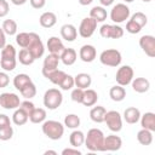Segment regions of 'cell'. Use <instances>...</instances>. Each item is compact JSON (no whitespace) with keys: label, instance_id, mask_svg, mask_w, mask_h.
<instances>
[{"label":"cell","instance_id":"1","mask_svg":"<svg viewBox=\"0 0 155 155\" xmlns=\"http://www.w3.org/2000/svg\"><path fill=\"white\" fill-rule=\"evenodd\" d=\"M104 133L99 128L88 130L85 136V145L90 151H104Z\"/></svg>","mask_w":155,"mask_h":155},{"label":"cell","instance_id":"2","mask_svg":"<svg viewBox=\"0 0 155 155\" xmlns=\"http://www.w3.org/2000/svg\"><path fill=\"white\" fill-rule=\"evenodd\" d=\"M41 128H42V133L52 140L61 139L64 133V125H62L59 121L56 120H45L42 122Z\"/></svg>","mask_w":155,"mask_h":155},{"label":"cell","instance_id":"3","mask_svg":"<svg viewBox=\"0 0 155 155\" xmlns=\"http://www.w3.org/2000/svg\"><path fill=\"white\" fill-rule=\"evenodd\" d=\"M62 102H63V94L58 88H48L44 94V105L50 110H54L59 108Z\"/></svg>","mask_w":155,"mask_h":155},{"label":"cell","instance_id":"4","mask_svg":"<svg viewBox=\"0 0 155 155\" xmlns=\"http://www.w3.org/2000/svg\"><path fill=\"white\" fill-rule=\"evenodd\" d=\"M99 61L103 65L107 67H119L122 61V56L120 51L115 48H108L99 54Z\"/></svg>","mask_w":155,"mask_h":155},{"label":"cell","instance_id":"5","mask_svg":"<svg viewBox=\"0 0 155 155\" xmlns=\"http://www.w3.org/2000/svg\"><path fill=\"white\" fill-rule=\"evenodd\" d=\"M131 16V11L130 7L126 4H116L113 6L111 11H110V19L114 23H122L126 22Z\"/></svg>","mask_w":155,"mask_h":155},{"label":"cell","instance_id":"6","mask_svg":"<svg viewBox=\"0 0 155 155\" xmlns=\"http://www.w3.org/2000/svg\"><path fill=\"white\" fill-rule=\"evenodd\" d=\"M29 35H30V40H29V44L25 48L33 54V57L35 59L41 58L44 56V52H45V46L41 41V38L36 33H29Z\"/></svg>","mask_w":155,"mask_h":155},{"label":"cell","instance_id":"7","mask_svg":"<svg viewBox=\"0 0 155 155\" xmlns=\"http://www.w3.org/2000/svg\"><path fill=\"white\" fill-rule=\"evenodd\" d=\"M104 122L113 132H120L122 128V116L116 110H109L104 115Z\"/></svg>","mask_w":155,"mask_h":155},{"label":"cell","instance_id":"8","mask_svg":"<svg viewBox=\"0 0 155 155\" xmlns=\"http://www.w3.org/2000/svg\"><path fill=\"white\" fill-rule=\"evenodd\" d=\"M21 104L19 96L12 92H4L0 94V107H2L6 110H13L17 109Z\"/></svg>","mask_w":155,"mask_h":155},{"label":"cell","instance_id":"9","mask_svg":"<svg viewBox=\"0 0 155 155\" xmlns=\"http://www.w3.org/2000/svg\"><path fill=\"white\" fill-rule=\"evenodd\" d=\"M99 34L104 39H120L124 36V29L117 24H103L99 28Z\"/></svg>","mask_w":155,"mask_h":155},{"label":"cell","instance_id":"10","mask_svg":"<svg viewBox=\"0 0 155 155\" xmlns=\"http://www.w3.org/2000/svg\"><path fill=\"white\" fill-rule=\"evenodd\" d=\"M133 69L130 65H122L117 69L116 75H115V80L117 82V85L120 86H127L131 84V81L133 80Z\"/></svg>","mask_w":155,"mask_h":155},{"label":"cell","instance_id":"11","mask_svg":"<svg viewBox=\"0 0 155 155\" xmlns=\"http://www.w3.org/2000/svg\"><path fill=\"white\" fill-rule=\"evenodd\" d=\"M96 29H97V21L91 17H86L81 21V23L79 25V34L81 38L87 39L93 35Z\"/></svg>","mask_w":155,"mask_h":155},{"label":"cell","instance_id":"12","mask_svg":"<svg viewBox=\"0 0 155 155\" xmlns=\"http://www.w3.org/2000/svg\"><path fill=\"white\" fill-rule=\"evenodd\" d=\"M59 61L61 59H59L58 54H53V53L47 54L46 58L44 59V64H42V75L45 78H47L50 73H52L53 70L58 69Z\"/></svg>","mask_w":155,"mask_h":155},{"label":"cell","instance_id":"13","mask_svg":"<svg viewBox=\"0 0 155 155\" xmlns=\"http://www.w3.org/2000/svg\"><path fill=\"white\" fill-rule=\"evenodd\" d=\"M139 46L148 57H155V38L153 35H143L139 39Z\"/></svg>","mask_w":155,"mask_h":155},{"label":"cell","instance_id":"14","mask_svg":"<svg viewBox=\"0 0 155 155\" xmlns=\"http://www.w3.org/2000/svg\"><path fill=\"white\" fill-rule=\"evenodd\" d=\"M79 57H80V59H81L82 62H85V63H91V62H93V61L96 59V57H97V51H96V48H94L93 45L86 44V45H82V46H81V48H80V51H79Z\"/></svg>","mask_w":155,"mask_h":155},{"label":"cell","instance_id":"15","mask_svg":"<svg viewBox=\"0 0 155 155\" xmlns=\"http://www.w3.org/2000/svg\"><path fill=\"white\" fill-rule=\"evenodd\" d=\"M122 147V139L116 134L104 137V151H117Z\"/></svg>","mask_w":155,"mask_h":155},{"label":"cell","instance_id":"16","mask_svg":"<svg viewBox=\"0 0 155 155\" xmlns=\"http://www.w3.org/2000/svg\"><path fill=\"white\" fill-rule=\"evenodd\" d=\"M47 48H48V52L50 53H53V54H61L63 52V50L65 48L62 40L57 36H51L48 40H47Z\"/></svg>","mask_w":155,"mask_h":155},{"label":"cell","instance_id":"17","mask_svg":"<svg viewBox=\"0 0 155 155\" xmlns=\"http://www.w3.org/2000/svg\"><path fill=\"white\" fill-rule=\"evenodd\" d=\"M61 36L68 41V42H71L74 41L76 38H78V30L75 28V25L73 24H64L61 27Z\"/></svg>","mask_w":155,"mask_h":155},{"label":"cell","instance_id":"18","mask_svg":"<svg viewBox=\"0 0 155 155\" xmlns=\"http://www.w3.org/2000/svg\"><path fill=\"white\" fill-rule=\"evenodd\" d=\"M131 85L133 91L137 93H145L150 88V82L145 78H136L131 81Z\"/></svg>","mask_w":155,"mask_h":155},{"label":"cell","instance_id":"19","mask_svg":"<svg viewBox=\"0 0 155 155\" xmlns=\"http://www.w3.org/2000/svg\"><path fill=\"white\" fill-rule=\"evenodd\" d=\"M140 111L138 108L136 107H130V108H126L125 111H124V120L127 122V124H137L140 119Z\"/></svg>","mask_w":155,"mask_h":155},{"label":"cell","instance_id":"20","mask_svg":"<svg viewBox=\"0 0 155 155\" xmlns=\"http://www.w3.org/2000/svg\"><path fill=\"white\" fill-rule=\"evenodd\" d=\"M76 58H78L76 51L70 47H68V48L65 47L63 50V52L59 54V59L62 61V63L64 65H73L76 62Z\"/></svg>","mask_w":155,"mask_h":155},{"label":"cell","instance_id":"21","mask_svg":"<svg viewBox=\"0 0 155 155\" xmlns=\"http://www.w3.org/2000/svg\"><path fill=\"white\" fill-rule=\"evenodd\" d=\"M140 126L142 128H145V130H149L151 132L155 131V114L151 113V111H148V113H144L143 115H140Z\"/></svg>","mask_w":155,"mask_h":155},{"label":"cell","instance_id":"22","mask_svg":"<svg viewBox=\"0 0 155 155\" xmlns=\"http://www.w3.org/2000/svg\"><path fill=\"white\" fill-rule=\"evenodd\" d=\"M74 82L76 87H80L82 90H86L92 84V78L87 73H79L76 76H74Z\"/></svg>","mask_w":155,"mask_h":155},{"label":"cell","instance_id":"23","mask_svg":"<svg viewBox=\"0 0 155 155\" xmlns=\"http://www.w3.org/2000/svg\"><path fill=\"white\" fill-rule=\"evenodd\" d=\"M39 22L40 25L44 28H52L57 23V16L51 11H46L40 16Z\"/></svg>","mask_w":155,"mask_h":155},{"label":"cell","instance_id":"24","mask_svg":"<svg viewBox=\"0 0 155 155\" xmlns=\"http://www.w3.org/2000/svg\"><path fill=\"white\" fill-rule=\"evenodd\" d=\"M107 113V109L102 105H97V107H93L91 110H90V119L96 122V124H102L104 122V115Z\"/></svg>","mask_w":155,"mask_h":155},{"label":"cell","instance_id":"25","mask_svg":"<svg viewBox=\"0 0 155 155\" xmlns=\"http://www.w3.org/2000/svg\"><path fill=\"white\" fill-rule=\"evenodd\" d=\"M98 101V94L92 88H86L84 90V97H82V104L85 107H92L97 103Z\"/></svg>","mask_w":155,"mask_h":155},{"label":"cell","instance_id":"26","mask_svg":"<svg viewBox=\"0 0 155 155\" xmlns=\"http://www.w3.org/2000/svg\"><path fill=\"white\" fill-rule=\"evenodd\" d=\"M69 142H70V145L74 147V148H79L84 144L85 142V133L78 128H75L70 136H69Z\"/></svg>","mask_w":155,"mask_h":155},{"label":"cell","instance_id":"27","mask_svg":"<svg viewBox=\"0 0 155 155\" xmlns=\"http://www.w3.org/2000/svg\"><path fill=\"white\" fill-rule=\"evenodd\" d=\"M109 97L114 101V102H121L125 99L126 97V90L124 88V86L120 85H115L109 90Z\"/></svg>","mask_w":155,"mask_h":155},{"label":"cell","instance_id":"28","mask_svg":"<svg viewBox=\"0 0 155 155\" xmlns=\"http://www.w3.org/2000/svg\"><path fill=\"white\" fill-rule=\"evenodd\" d=\"M28 120H29V115H28L22 108L18 107L17 109H15V113H13V115H12V121H13L15 125L22 126V125L27 124Z\"/></svg>","mask_w":155,"mask_h":155},{"label":"cell","instance_id":"29","mask_svg":"<svg viewBox=\"0 0 155 155\" xmlns=\"http://www.w3.org/2000/svg\"><path fill=\"white\" fill-rule=\"evenodd\" d=\"M90 17L96 19L97 23H98V22H104L108 17V13H107V10L103 6H94L90 11Z\"/></svg>","mask_w":155,"mask_h":155},{"label":"cell","instance_id":"30","mask_svg":"<svg viewBox=\"0 0 155 155\" xmlns=\"http://www.w3.org/2000/svg\"><path fill=\"white\" fill-rule=\"evenodd\" d=\"M29 120L33 124H42L46 120V110L44 108H34L29 114Z\"/></svg>","mask_w":155,"mask_h":155},{"label":"cell","instance_id":"31","mask_svg":"<svg viewBox=\"0 0 155 155\" xmlns=\"http://www.w3.org/2000/svg\"><path fill=\"white\" fill-rule=\"evenodd\" d=\"M29 82H31V79L28 74H17L15 78H13V86L16 90L21 91L25 85H28Z\"/></svg>","mask_w":155,"mask_h":155},{"label":"cell","instance_id":"32","mask_svg":"<svg viewBox=\"0 0 155 155\" xmlns=\"http://www.w3.org/2000/svg\"><path fill=\"white\" fill-rule=\"evenodd\" d=\"M137 140L142 145H150L153 143V132L145 128H142L137 133Z\"/></svg>","mask_w":155,"mask_h":155},{"label":"cell","instance_id":"33","mask_svg":"<svg viewBox=\"0 0 155 155\" xmlns=\"http://www.w3.org/2000/svg\"><path fill=\"white\" fill-rule=\"evenodd\" d=\"M18 61H19V63L23 64V65H30V64L34 63L35 58L33 57V54H31L27 48H22V50L19 51V53H18Z\"/></svg>","mask_w":155,"mask_h":155},{"label":"cell","instance_id":"34","mask_svg":"<svg viewBox=\"0 0 155 155\" xmlns=\"http://www.w3.org/2000/svg\"><path fill=\"white\" fill-rule=\"evenodd\" d=\"M64 126L75 130L80 126V117L76 114H67L64 117Z\"/></svg>","mask_w":155,"mask_h":155},{"label":"cell","instance_id":"35","mask_svg":"<svg viewBox=\"0 0 155 155\" xmlns=\"http://www.w3.org/2000/svg\"><path fill=\"white\" fill-rule=\"evenodd\" d=\"M2 30L5 31V34L6 35H16V33H17V23H16V21H13V19H5L4 21V23H2Z\"/></svg>","mask_w":155,"mask_h":155},{"label":"cell","instance_id":"36","mask_svg":"<svg viewBox=\"0 0 155 155\" xmlns=\"http://www.w3.org/2000/svg\"><path fill=\"white\" fill-rule=\"evenodd\" d=\"M21 94L25 98V99H31L33 97H35V94H36V86L33 84V81L31 82H29L28 85H25L21 91Z\"/></svg>","mask_w":155,"mask_h":155},{"label":"cell","instance_id":"37","mask_svg":"<svg viewBox=\"0 0 155 155\" xmlns=\"http://www.w3.org/2000/svg\"><path fill=\"white\" fill-rule=\"evenodd\" d=\"M65 74H67V73H64L63 70L56 69V70H53L52 73H50L46 79H48L53 85H58V86H59V84H61V81L63 80V78L65 76Z\"/></svg>","mask_w":155,"mask_h":155},{"label":"cell","instance_id":"38","mask_svg":"<svg viewBox=\"0 0 155 155\" xmlns=\"http://www.w3.org/2000/svg\"><path fill=\"white\" fill-rule=\"evenodd\" d=\"M16 56H17V52L13 45L6 44L1 48V58H16Z\"/></svg>","mask_w":155,"mask_h":155},{"label":"cell","instance_id":"39","mask_svg":"<svg viewBox=\"0 0 155 155\" xmlns=\"http://www.w3.org/2000/svg\"><path fill=\"white\" fill-rule=\"evenodd\" d=\"M17 61L16 58H1L0 59V65L5 71H12L16 68Z\"/></svg>","mask_w":155,"mask_h":155},{"label":"cell","instance_id":"40","mask_svg":"<svg viewBox=\"0 0 155 155\" xmlns=\"http://www.w3.org/2000/svg\"><path fill=\"white\" fill-rule=\"evenodd\" d=\"M74 86H75L74 76H71V75H69V74H65V76L63 78V80H62L61 84H59V87H61L63 91H68V90H71Z\"/></svg>","mask_w":155,"mask_h":155},{"label":"cell","instance_id":"41","mask_svg":"<svg viewBox=\"0 0 155 155\" xmlns=\"http://www.w3.org/2000/svg\"><path fill=\"white\" fill-rule=\"evenodd\" d=\"M29 40H30L29 33L23 31V33H19V34L16 35V42H17V45H18L19 47H22V48H25V47L28 46Z\"/></svg>","mask_w":155,"mask_h":155},{"label":"cell","instance_id":"42","mask_svg":"<svg viewBox=\"0 0 155 155\" xmlns=\"http://www.w3.org/2000/svg\"><path fill=\"white\" fill-rule=\"evenodd\" d=\"M130 19H132L134 23H137L140 28H143L148 23V17L143 12H136V13H133Z\"/></svg>","mask_w":155,"mask_h":155},{"label":"cell","instance_id":"43","mask_svg":"<svg viewBox=\"0 0 155 155\" xmlns=\"http://www.w3.org/2000/svg\"><path fill=\"white\" fill-rule=\"evenodd\" d=\"M13 136V128L11 125L5 126V127H0V140H8L11 139Z\"/></svg>","mask_w":155,"mask_h":155},{"label":"cell","instance_id":"44","mask_svg":"<svg viewBox=\"0 0 155 155\" xmlns=\"http://www.w3.org/2000/svg\"><path fill=\"white\" fill-rule=\"evenodd\" d=\"M140 30H142V28L137 23H134L132 19L127 21V23H126V31L127 33H130V34H138Z\"/></svg>","mask_w":155,"mask_h":155},{"label":"cell","instance_id":"45","mask_svg":"<svg viewBox=\"0 0 155 155\" xmlns=\"http://www.w3.org/2000/svg\"><path fill=\"white\" fill-rule=\"evenodd\" d=\"M71 99L76 103H81L82 102V97H84V90L80 88V87H76L71 91V94H70Z\"/></svg>","mask_w":155,"mask_h":155},{"label":"cell","instance_id":"46","mask_svg":"<svg viewBox=\"0 0 155 155\" xmlns=\"http://www.w3.org/2000/svg\"><path fill=\"white\" fill-rule=\"evenodd\" d=\"M19 108H22L28 115L33 111V109L35 108V105H34V103L33 102H30L29 99H25V101H23V102H21V104H19Z\"/></svg>","mask_w":155,"mask_h":155},{"label":"cell","instance_id":"47","mask_svg":"<svg viewBox=\"0 0 155 155\" xmlns=\"http://www.w3.org/2000/svg\"><path fill=\"white\" fill-rule=\"evenodd\" d=\"M8 11H10V5H8V2H7L6 0H0V18L7 16Z\"/></svg>","mask_w":155,"mask_h":155},{"label":"cell","instance_id":"48","mask_svg":"<svg viewBox=\"0 0 155 155\" xmlns=\"http://www.w3.org/2000/svg\"><path fill=\"white\" fill-rule=\"evenodd\" d=\"M10 84V78L6 74V71H0V88L6 87Z\"/></svg>","mask_w":155,"mask_h":155},{"label":"cell","instance_id":"49","mask_svg":"<svg viewBox=\"0 0 155 155\" xmlns=\"http://www.w3.org/2000/svg\"><path fill=\"white\" fill-rule=\"evenodd\" d=\"M62 155H81V151L78 148H65L62 150Z\"/></svg>","mask_w":155,"mask_h":155},{"label":"cell","instance_id":"50","mask_svg":"<svg viewBox=\"0 0 155 155\" xmlns=\"http://www.w3.org/2000/svg\"><path fill=\"white\" fill-rule=\"evenodd\" d=\"M29 2H30V5H31V7L39 10V8H42V7L45 6L46 0H29Z\"/></svg>","mask_w":155,"mask_h":155},{"label":"cell","instance_id":"51","mask_svg":"<svg viewBox=\"0 0 155 155\" xmlns=\"http://www.w3.org/2000/svg\"><path fill=\"white\" fill-rule=\"evenodd\" d=\"M8 125H11L10 117L5 114H0V127H5V126H8Z\"/></svg>","mask_w":155,"mask_h":155},{"label":"cell","instance_id":"52","mask_svg":"<svg viewBox=\"0 0 155 155\" xmlns=\"http://www.w3.org/2000/svg\"><path fill=\"white\" fill-rule=\"evenodd\" d=\"M6 45V34L2 30V28H0V50Z\"/></svg>","mask_w":155,"mask_h":155},{"label":"cell","instance_id":"53","mask_svg":"<svg viewBox=\"0 0 155 155\" xmlns=\"http://www.w3.org/2000/svg\"><path fill=\"white\" fill-rule=\"evenodd\" d=\"M114 1H115V0H99L101 5H102L103 7H108V6L113 5V4H114Z\"/></svg>","mask_w":155,"mask_h":155},{"label":"cell","instance_id":"54","mask_svg":"<svg viewBox=\"0 0 155 155\" xmlns=\"http://www.w3.org/2000/svg\"><path fill=\"white\" fill-rule=\"evenodd\" d=\"M27 1H28V0H11V2H12L13 5H16V6H21V5H24Z\"/></svg>","mask_w":155,"mask_h":155},{"label":"cell","instance_id":"55","mask_svg":"<svg viewBox=\"0 0 155 155\" xmlns=\"http://www.w3.org/2000/svg\"><path fill=\"white\" fill-rule=\"evenodd\" d=\"M78 1H79L80 5H82V6H87V5H90L93 0H78Z\"/></svg>","mask_w":155,"mask_h":155},{"label":"cell","instance_id":"56","mask_svg":"<svg viewBox=\"0 0 155 155\" xmlns=\"http://www.w3.org/2000/svg\"><path fill=\"white\" fill-rule=\"evenodd\" d=\"M44 154H45V155H48V154H52V155H57V151H54V150H46Z\"/></svg>","mask_w":155,"mask_h":155},{"label":"cell","instance_id":"57","mask_svg":"<svg viewBox=\"0 0 155 155\" xmlns=\"http://www.w3.org/2000/svg\"><path fill=\"white\" fill-rule=\"evenodd\" d=\"M124 1H125V2H133L134 0H124Z\"/></svg>","mask_w":155,"mask_h":155},{"label":"cell","instance_id":"58","mask_svg":"<svg viewBox=\"0 0 155 155\" xmlns=\"http://www.w3.org/2000/svg\"><path fill=\"white\" fill-rule=\"evenodd\" d=\"M142 1H143V2H150L151 0H142Z\"/></svg>","mask_w":155,"mask_h":155}]
</instances>
